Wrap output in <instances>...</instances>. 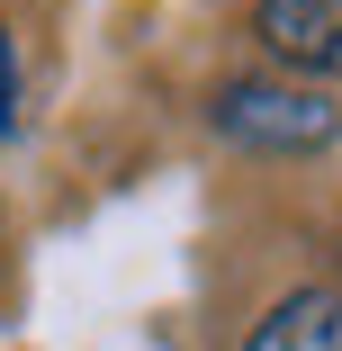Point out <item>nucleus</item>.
I'll return each mask as SVG.
<instances>
[{
  "label": "nucleus",
  "instance_id": "obj_1",
  "mask_svg": "<svg viewBox=\"0 0 342 351\" xmlns=\"http://www.w3.org/2000/svg\"><path fill=\"white\" fill-rule=\"evenodd\" d=\"M208 126L225 135V145H243V154H324L342 135V108L315 82H261V73H243V82H225L208 99Z\"/></svg>",
  "mask_w": 342,
  "mask_h": 351
},
{
  "label": "nucleus",
  "instance_id": "obj_2",
  "mask_svg": "<svg viewBox=\"0 0 342 351\" xmlns=\"http://www.w3.org/2000/svg\"><path fill=\"white\" fill-rule=\"evenodd\" d=\"M252 36L306 82H342V0H261Z\"/></svg>",
  "mask_w": 342,
  "mask_h": 351
},
{
  "label": "nucleus",
  "instance_id": "obj_3",
  "mask_svg": "<svg viewBox=\"0 0 342 351\" xmlns=\"http://www.w3.org/2000/svg\"><path fill=\"white\" fill-rule=\"evenodd\" d=\"M243 351H342V289H289L243 333Z\"/></svg>",
  "mask_w": 342,
  "mask_h": 351
},
{
  "label": "nucleus",
  "instance_id": "obj_4",
  "mask_svg": "<svg viewBox=\"0 0 342 351\" xmlns=\"http://www.w3.org/2000/svg\"><path fill=\"white\" fill-rule=\"evenodd\" d=\"M10 99H19V54H10V36H0V126H10Z\"/></svg>",
  "mask_w": 342,
  "mask_h": 351
}]
</instances>
